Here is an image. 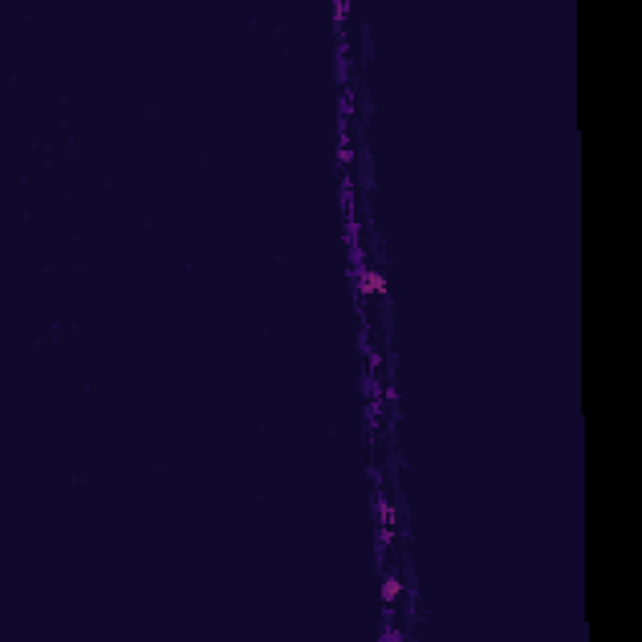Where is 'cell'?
Listing matches in <instances>:
<instances>
[{"instance_id":"obj_1","label":"cell","mask_w":642,"mask_h":642,"mask_svg":"<svg viewBox=\"0 0 642 642\" xmlns=\"http://www.w3.org/2000/svg\"><path fill=\"white\" fill-rule=\"evenodd\" d=\"M401 589H404V584L396 579V577H389L386 582H384V589H381V597L386 599V602H394L399 594H401Z\"/></svg>"},{"instance_id":"obj_3","label":"cell","mask_w":642,"mask_h":642,"mask_svg":"<svg viewBox=\"0 0 642 642\" xmlns=\"http://www.w3.org/2000/svg\"><path fill=\"white\" fill-rule=\"evenodd\" d=\"M339 161H344V163L351 161V151H349L346 146H339Z\"/></svg>"},{"instance_id":"obj_2","label":"cell","mask_w":642,"mask_h":642,"mask_svg":"<svg viewBox=\"0 0 642 642\" xmlns=\"http://www.w3.org/2000/svg\"><path fill=\"white\" fill-rule=\"evenodd\" d=\"M376 509H379V517H381L384 524H394L396 522V514H394V509L386 502H376Z\"/></svg>"}]
</instances>
